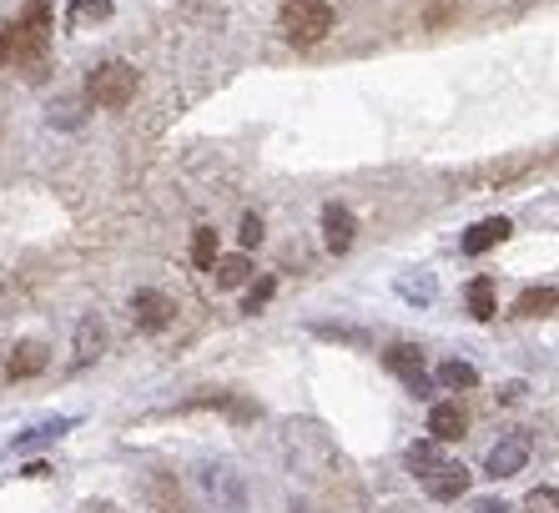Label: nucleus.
I'll list each match as a JSON object with an SVG mask.
<instances>
[{
    "instance_id": "obj_1",
    "label": "nucleus",
    "mask_w": 559,
    "mask_h": 513,
    "mask_svg": "<svg viewBox=\"0 0 559 513\" xmlns=\"http://www.w3.org/2000/svg\"><path fill=\"white\" fill-rule=\"evenodd\" d=\"M131 96H136V65L127 61L96 65L92 81H86V102L102 106V111H121V106H131Z\"/></svg>"
},
{
    "instance_id": "obj_2",
    "label": "nucleus",
    "mask_w": 559,
    "mask_h": 513,
    "mask_svg": "<svg viewBox=\"0 0 559 513\" xmlns=\"http://www.w3.org/2000/svg\"><path fill=\"white\" fill-rule=\"evenodd\" d=\"M283 31L298 46H318L333 31V5L328 0H283Z\"/></svg>"
},
{
    "instance_id": "obj_3",
    "label": "nucleus",
    "mask_w": 559,
    "mask_h": 513,
    "mask_svg": "<svg viewBox=\"0 0 559 513\" xmlns=\"http://www.w3.org/2000/svg\"><path fill=\"white\" fill-rule=\"evenodd\" d=\"M530 453H534V438L524 433V428H509V433H499V443L489 449V458H484V474L495 478V484H504V478L524 474Z\"/></svg>"
},
{
    "instance_id": "obj_4",
    "label": "nucleus",
    "mask_w": 559,
    "mask_h": 513,
    "mask_svg": "<svg viewBox=\"0 0 559 513\" xmlns=\"http://www.w3.org/2000/svg\"><path fill=\"white\" fill-rule=\"evenodd\" d=\"M383 368H389L393 378H404V387L414 393V398H429V393H433V378L424 372V347L393 343L389 353H383Z\"/></svg>"
},
{
    "instance_id": "obj_5",
    "label": "nucleus",
    "mask_w": 559,
    "mask_h": 513,
    "mask_svg": "<svg viewBox=\"0 0 559 513\" xmlns=\"http://www.w3.org/2000/svg\"><path fill=\"white\" fill-rule=\"evenodd\" d=\"M171 318H177V302H171L167 293H156V287L131 293V322H136V333H167Z\"/></svg>"
},
{
    "instance_id": "obj_6",
    "label": "nucleus",
    "mask_w": 559,
    "mask_h": 513,
    "mask_svg": "<svg viewBox=\"0 0 559 513\" xmlns=\"http://www.w3.org/2000/svg\"><path fill=\"white\" fill-rule=\"evenodd\" d=\"M468 468L464 463H454V458H439L429 468V474H424V493H429L433 503H454V499H464L468 493Z\"/></svg>"
},
{
    "instance_id": "obj_7",
    "label": "nucleus",
    "mask_w": 559,
    "mask_h": 513,
    "mask_svg": "<svg viewBox=\"0 0 559 513\" xmlns=\"http://www.w3.org/2000/svg\"><path fill=\"white\" fill-rule=\"evenodd\" d=\"M207 493L217 499V509L248 513V488H242V474H237V468H227V463H212V468H207Z\"/></svg>"
},
{
    "instance_id": "obj_8",
    "label": "nucleus",
    "mask_w": 559,
    "mask_h": 513,
    "mask_svg": "<svg viewBox=\"0 0 559 513\" xmlns=\"http://www.w3.org/2000/svg\"><path fill=\"white\" fill-rule=\"evenodd\" d=\"M71 428H76V418H71V413H61V418H40L36 428H26V433H15V438H11V449H5V453H15V458H21V453L51 449L56 438H66Z\"/></svg>"
},
{
    "instance_id": "obj_9",
    "label": "nucleus",
    "mask_w": 559,
    "mask_h": 513,
    "mask_svg": "<svg viewBox=\"0 0 559 513\" xmlns=\"http://www.w3.org/2000/svg\"><path fill=\"white\" fill-rule=\"evenodd\" d=\"M393 293L404 297L408 308H433V297H439V277L429 267H408L393 277Z\"/></svg>"
},
{
    "instance_id": "obj_10",
    "label": "nucleus",
    "mask_w": 559,
    "mask_h": 513,
    "mask_svg": "<svg viewBox=\"0 0 559 513\" xmlns=\"http://www.w3.org/2000/svg\"><path fill=\"white\" fill-rule=\"evenodd\" d=\"M353 237H358V217H353L348 206H323V247L328 252H348Z\"/></svg>"
},
{
    "instance_id": "obj_11",
    "label": "nucleus",
    "mask_w": 559,
    "mask_h": 513,
    "mask_svg": "<svg viewBox=\"0 0 559 513\" xmlns=\"http://www.w3.org/2000/svg\"><path fill=\"white\" fill-rule=\"evenodd\" d=\"M509 231H514V227H509L504 217H484V222H474V227L464 231V242H459V247H464V256H484L489 247L504 242Z\"/></svg>"
},
{
    "instance_id": "obj_12",
    "label": "nucleus",
    "mask_w": 559,
    "mask_h": 513,
    "mask_svg": "<svg viewBox=\"0 0 559 513\" xmlns=\"http://www.w3.org/2000/svg\"><path fill=\"white\" fill-rule=\"evenodd\" d=\"M464 428H468V413L459 403H433V413H429L433 443H454V438H464Z\"/></svg>"
},
{
    "instance_id": "obj_13",
    "label": "nucleus",
    "mask_w": 559,
    "mask_h": 513,
    "mask_svg": "<svg viewBox=\"0 0 559 513\" xmlns=\"http://www.w3.org/2000/svg\"><path fill=\"white\" fill-rule=\"evenodd\" d=\"M106 353V327L96 312H86V318L76 322V362L86 368V362H96Z\"/></svg>"
},
{
    "instance_id": "obj_14",
    "label": "nucleus",
    "mask_w": 559,
    "mask_h": 513,
    "mask_svg": "<svg viewBox=\"0 0 559 513\" xmlns=\"http://www.w3.org/2000/svg\"><path fill=\"white\" fill-rule=\"evenodd\" d=\"M207 272H212V283L233 293V287H242V283L252 277V256H248V252H227V256L217 252V262H212Z\"/></svg>"
},
{
    "instance_id": "obj_15",
    "label": "nucleus",
    "mask_w": 559,
    "mask_h": 513,
    "mask_svg": "<svg viewBox=\"0 0 559 513\" xmlns=\"http://www.w3.org/2000/svg\"><path fill=\"white\" fill-rule=\"evenodd\" d=\"M439 387H449V393H468V387H479V368L474 362H464V358H449L439 368V378H433Z\"/></svg>"
},
{
    "instance_id": "obj_16",
    "label": "nucleus",
    "mask_w": 559,
    "mask_h": 513,
    "mask_svg": "<svg viewBox=\"0 0 559 513\" xmlns=\"http://www.w3.org/2000/svg\"><path fill=\"white\" fill-rule=\"evenodd\" d=\"M40 368H46V347L40 343H15L11 362H5V372H11L15 383H21V378H36Z\"/></svg>"
},
{
    "instance_id": "obj_17",
    "label": "nucleus",
    "mask_w": 559,
    "mask_h": 513,
    "mask_svg": "<svg viewBox=\"0 0 559 513\" xmlns=\"http://www.w3.org/2000/svg\"><path fill=\"white\" fill-rule=\"evenodd\" d=\"M468 312L479 322H489V318H499V297H495V277H474L468 283Z\"/></svg>"
},
{
    "instance_id": "obj_18",
    "label": "nucleus",
    "mask_w": 559,
    "mask_h": 513,
    "mask_svg": "<svg viewBox=\"0 0 559 513\" xmlns=\"http://www.w3.org/2000/svg\"><path fill=\"white\" fill-rule=\"evenodd\" d=\"M555 312V287H530V293H520V302H514V318H549Z\"/></svg>"
},
{
    "instance_id": "obj_19",
    "label": "nucleus",
    "mask_w": 559,
    "mask_h": 513,
    "mask_svg": "<svg viewBox=\"0 0 559 513\" xmlns=\"http://www.w3.org/2000/svg\"><path fill=\"white\" fill-rule=\"evenodd\" d=\"M81 96H56L51 102V111H46V121H51V127H61V131H76L81 121H86V111H81Z\"/></svg>"
},
{
    "instance_id": "obj_20",
    "label": "nucleus",
    "mask_w": 559,
    "mask_h": 513,
    "mask_svg": "<svg viewBox=\"0 0 559 513\" xmlns=\"http://www.w3.org/2000/svg\"><path fill=\"white\" fill-rule=\"evenodd\" d=\"M217 252H222V247H217V227H197V237H192V262H197V267L207 272L212 262H217Z\"/></svg>"
},
{
    "instance_id": "obj_21",
    "label": "nucleus",
    "mask_w": 559,
    "mask_h": 513,
    "mask_svg": "<svg viewBox=\"0 0 559 513\" xmlns=\"http://www.w3.org/2000/svg\"><path fill=\"white\" fill-rule=\"evenodd\" d=\"M439 458H443V453H439V443H433V438H424V443H408V453H404V463L414 468L418 478L429 474V468H433Z\"/></svg>"
},
{
    "instance_id": "obj_22",
    "label": "nucleus",
    "mask_w": 559,
    "mask_h": 513,
    "mask_svg": "<svg viewBox=\"0 0 559 513\" xmlns=\"http://www.w3.org/2000/svg\"><path fill=\"white\" fill-rule=\"evenodd\" d=\"M111 15V0H71V26L81 21H106Z\"/></svg>"
},
{
    "instance_id": "obj_23",
    "label": "nucleus",
    "mask_w": 559,
    "mask_h": 513,
    "mask_svg": "<svg viewBox=\"0 0 559 513\" xmlns=\"http://www.w3.org/2000/svg\"><path fill=\"white\" fill-rule=\"evenodd\" d=\"M524 513H559V493H555V488H534V493H530V499H524Z\"/></svg>"
},
{
    "instance_id": "obj_24",
    "label": "nucleus",
    "mask_w": 559,
    "mask_h": 513,
    "mask_svg": "<svg viewBox=\"0 0 559 513\" xmlns=\"http://www.w3.org/2000/svg\"><path fill=\"white\" fill-rule=\"evenodd\" d=\"M273 293H277V283H273V277H262V283L248 293V302H242V312H258V308H267V302H273Z\"/></svg>"
},
{
    "instance_id": "obj_25",
    "label": "nucleus",
    "mask_w": 559,
    "mask_h": 513,
    "mask_svg": "<svg viewBox=\"0 0 559 513\" xmlns=\"http://www.w3.org/2000/svg\"><path fill=\"white\" fill-rule=\"evenodd\" d=\"M237 237H242V247H262V217H258V212H248V217H242V231H237Z\"/></svg>"
},
{
    "instance_id": "obj_26",
    "label": "nucleus",
    "mask_w": 559,
    "mask_h": 513,
    "mask_svg": "<svg viewBox=\"0 0 559 513\" xmlns=\"http://www.w3.org/2000/svg\"><path fill=\"white\" fill-rule=\"evenodd\" d=\"M323 337H338V343H364V333H353V327H318Z\"/></svg>"
},
{
    "instance_id": "obj_27",
    "label": "nucleus",
    "mask_w": 559,
    "mask_h": 513,
    "mask_svg": "<svg viewBox=\"0 0 559 513\" xmlns=\"http://www.w3.org/2000/svg\"><path fill=\"white\" fill-rule=\"evenodd\" d=\"M76 513H121V509H117V503H111V499H86Z\"/></svg>"
},
{
    "instance_id": "obj_28",
    "label": "nucleus",
    "mask_w": 559,
    "mask_h": 513,
    "mask_svg": "<svg viewBox=\"0 0 559 513\" xmlns=\"http://www.w3.org/2000/svg\"><path fill=\"white\" fill-rule=\"evenodd\" d=\"M474 513H514V509H509L504 499H479L474 503Z\"/></svg>"
},
{
    "instance_id": "obj_29",
    "label": "nucleus",
    "mask_w": 559,
    "mask_h": 513,
    "mask_svg": "<svg viewBox=\"0 0 559 513\" xmlns=\"http://www.w3.org/2000/svg\"><path fill=\"white\" fill-rule=\"evenodd\" d=\"M524 398V383H504L499 387V403H520Z\"/></svg>"
}]
</instances>
